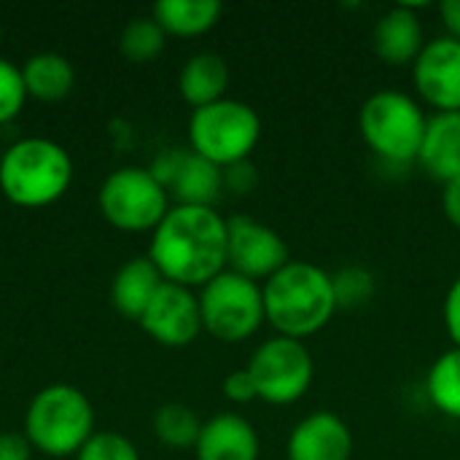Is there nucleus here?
<instances>
[{
    "mask_svg": "<svg viewBox=\"0 0 460 460\" xmlns=\"http://www.w3.org/2000/svg\"><path fill=\"white\" fill-rule=\"evenodd\" d=\"M148 259L167 283L202 288L226 270V218L216 208H170L151 234Z\"/></svg>",
    "mask_w": 460,
    "mask_h": 460,
    "instance_id": "f257e3e1",
    "label": "nucleus"
},
{
    "mask_svg": "<svg viewBox=\"0 0 460 460\" xmlns=\"http://www.w3.org/2000/svg\"><path fill=\"white\" fill-rule=\"evenodd\" d=\"M261 294L267 323L291 340L318 334L340 310L332 275L310 261L291 259L261 286Z\"/></svg>",
    "mask_w": 460,
    "mask_h": 460,
    "instance_id": "f03ea898",
    "label": "nucleus"
},
{
    "mask_svg": "<svg viewBox=\"0 0 460 460\" xmlns=\"http://www.w3.org/2000/svg\"><path fill=\"white\" fill-rule=\"evenodd\" d=\"M73 181L70 154L49 137H24L0 156V191L19 208L57 202Z\"/></svg>",
    "mask_w": 460,
    "mask_h": 460,
    "instance_id": "7ed1b4c3",
    "label": "nucleus"
},
{
    "mask_svg": "<svg viewBox=\"0 0 460 460\" xmlns=\"http://www.w3.org/2000/svg\"><path fill=\"white\" fill-rule=\"evenodd\" d=\"M94 434V410L89 399L65 383L46 385L35 394L24 415V437L32 450L49 458L78 456Z\"/></svg>",
    "mask_w": 460,
    "mask_h": 460,
    "instance_id": "20e7f679",
    "label": "nucleus"
},
{
    "mask_svg": "<svg viewBox=\"0 0 460 460\" xmlns=\"http://www.w3.org/2000/svg\"><path fill=\"white\" fill-rule=\"evenodd\" d=\"M358 127L375 156L388 164H412L420 159L429 116L415 97L396 89H380L364 100Z\"/></svg>",
    "mask_w": 460,
    "mask_h": 460,
    "instance_id": "39448f33",
    "label": "nucleus"
},
{
    "mask_svg": "<svg viewBox=\"0 0 460 460\" xmlns=\"http://www.w3.org/2000/svg\"><path fill=\"white\" fill-rule=\"evenodd\" d=\"M261 137L259 113L243 102L224 97L205 108H197L189 119L191 151L218 167L245 162Z\"/></svg>",
    "mask_w": 460,
    "mask_h": 460,
    "instance_id": "423d86ee",
    "label": "nucleus"
},
{
    "mask_svg": "<svg viewBox=\"0 0 460 460\" xmlns=\"http://www.w3.org/2000/svg\"><path fill=\"white\" fill-rule=\"evenodd\" d=\"M199 313L202 329L221 342H243L267 321L261 286L232 270H224L202 286Z\"/></svg>",
    "mask_w": 460,
    "mask_h": 460,
    "instance_id": "0eeeda50",
    "label": "nucleus"
},
{
    "mask_svg": "<svg viewBox=\"0 0 460 460\" xmlns=\"http://www.w3.org/2000/svg\"><path fill=\"white\" fill-rule=\"evenodd\" d=\"M97 202L105 221L124 232H154L170 210V194L148 167L113 170L102 181Z\"/></svg>",
    "mask_w": 460,
    "mask_h": 460,
    "instance_id": "6e6552de",
    "label": "nucleus"
},
{
    "mask_svg": "<svg viewBox=\"0 0 460 460\" xmlns=\"http://www.w3.org/2000/svg\"><path fill=\"white\" fill-rule=\"evenodd\" d=\"M248 372L256 383V394L261 402L294 404L307 394L315 375V364L310 348L302 340L278 334L253 350Z\"/></svg>",
    "mask_w": 460,
    "mask_h": 460,
    "instance_id": "1a4fd4ad",
    "label": "nucleus"
},
{
    "mask_svg": "<svg viewBox=\"0 0 460 460\" xmlns=\"http://www.w3.org/2000/svg\"><path fill=\"white\" fill-rule=\"evenodd\" d=\"M291 261L286 240L251 216L226 218V270L259 283Z\"/></svg>",
    "mask_w": 460,
    "mask_h": 460,
    "instance_id": "9d476101",
    "label": "nucleus"
},
{
    "mask_svg": "<svg viewBox=\"0 0 460 460\" xmlns=\"http://www.w3.org/2000/svg\"><path fill=\"white\" fill-rule=\"evenodd\" d=\"M412 81L423 102L437 113L460 111V40L439 35L426 40L423 51L412 62Z\"/></svg>",
    "mask_w": 460,
    "mask_h": 460,
    "instance_id": "9b49d317",
    "label": "nucleus"
},
{
    "mask_svg": "<svg viewBox=\"0 0 460 460\" xmlns=\"http://www.w3.org/2000/svg\"><path fill=\"white\" fill-rule=\"evenodd\" d=\"M137 323L159 345L183 348L194 342L197 334L202 332L199 296H194V291L186 286L164 280Z\"/></svg>",
    "mask_w": 460,
    "mask_h": 460,
    "instance_id": "f8f14e48",
    "label": "nucleus"
},
{
    "mask_svg": "<svg viewBox=\"0 0 460 460\" xmlns=\"http://www.w3.org/2000/svg\"><path fill=\"white\" fill-rule=\"evenodd\" d=\"M288 460H350L353 434L334 412H313L302 418L286 445Z\"/></svg>",
    "mask_w": 460,
    "mask_h": 460,
    "instance_id": "ddd939ff",
    "label": "nucleus"
},
{
    "mask_svg": "<svg viewBox=\"0 0 460 460\" xmlns=\"http://www.w3.org/2000/svg\"><path fill=\"white\" fill-rule=\"evenodd\" d=\"M423 46V24L412 5H394L375 22L372 49L385 65H412Z\"/></svg>",
    "mask_w": 460,
    "mask_h": 460,
    "instance_id": "4468645a",
    "label": "nucleus"
},
{
    "mask_svg": "<svg viewBox=\"0 0 460 460\" xmlns=\"http://www.w3.org/2000/svg\"><path fill=\"white\" fill-rule=\"evenodd\" d=\"M194 453L197 460H259V437L243 415L224 412L202 423Z\"/></svg>",
    "mask_w": 460,
    "mask_h": 460,
    "instance_id": "2eb2a0df",
    "label": "nucleus"
},
{
    "mask_svg": "<svg viewBox=\"0 0 460 460\" xmlns=\"http://www.w3.org/2000/svg\"><path fill=\"white\" fill-rule=\"evenodd\" d=\"M418 162L434 181L450 183L460 178V111L429 119Z\"/></svg>",
    "mask_w": 460,
    "mask_h": 460,
    "instance_id": "dca6fc26",
    "label": "nucleus"
},
{
    "mask_svg": "<svg viewBox=\"0 0 460 460\" xmlns=\"http://www.w3.org/2000/svg\"><path fill=\"white\" fill-rule=\"evenodd\" d=\"M221 191H224V167L208 162L194 151H183L167 183V194L175 199V205L213 208Z\"/></svg>",
    "mask_w": 460,
    "mask_h": 460,
    "instance_id": "f3484780",
    "label": "nucleus"
},
{
    "mask_svg": "<svg viewBox=\"0 0 460 460\" xmlns=\"http://www.w3.org/2000/svg\"><path fill=\"white\" fill-rule=\"evenodd\" d=\"M164 278L162 272L156 270V264L148 259V256H137V259H129L113 278V286H111V299H113V307L129 318V321H140L143 313L148 310L151 299L156 296V291L162 288Z\"/></svg>",
    "mask_w": 460,
    "mask_h": 460,
    "instance_id": "a211bd4d",
    "label": "nucleus"
},
{
    "mask_svg": "<svg viewBox=\"0 0 460 460\" xmlns=\"http://www.w3.org/2000/svg\"><path fill=\"white\" fill-rule=\"evenodd\" d=\"M226 86H229V65L221 54H213V51H199L189 57L178 75L181 97L194 111L224 100Z\"/></svg>",
    "mask_w": 460,
    "mask_h": 460,
    "instance_id": "6ab92c4d",
    "label": "nucleus"
},
{
    "mask_svg": "<svg viewBox=\"0 0 460 460\" xmlns=\"http://www.w3.org/2000/svg\"><path fill=\"white\" fill-rule=\"evenodd\" d=\"M22 81L27 97H35L40 102H57L70 94L75 84V70L67 57L54 51H40L22 65Z\"/></svg>",
    "mask_w": 460,
    "mask_h": 460,
    "instance_id": "aec40b11",
    "label": "nucleus"
},
{
    "mask_svg": "<svg viewBox=\"0 0 460 460\" xmlns=\"http://www.w3.org/2000/svg\"><path fill=\"white\" fill-rule=\"evenodd\" d=\"M224 5L218 0H159L154 5V19L162 24L167 35L194 38L216 27Z\"/></svg>",
    "mask_w": 460,
    "mask_h": 460,
    "instance_id": "412c9836",
    "label": "nucleus"
},
{
    "mask_svg": "<svg viewBox=\"0 0 460 460\" xmlns=\"http://www.w3.org/2000/svg\"><path fill=\"white\" fill-rule=\"evenodd\" d=\"M426 391L431 404L442 415L460 420V348L442 353L431 364L426 377Z\"/></svg>",
    "mask_w": 460,
    "mask_h": 460,
    "instance_id": "4be33fe9",
    "label": "nucleus"
},
{
    "mask_svg": "<svg viewBox=\"0 0 460 460\" xmlns=\"http://www.w3.org/2000/svg\"><path fill=\"white\" fill-rule=\"evenodd\" d=\"M199 431H202V423L186 404L170 402V404H162L154 415V434L167 447H175V450L194 447L199 439Z\"/></svg>",
    "mask_w": 460,
    "mask_h": 460,
    "instance_id": "5701e85b",
    "label": "nucleus"
},
{
    "mask_svg": "<svg viewBox=\"0 0 460 460\" xmlns=\"http://www.w3.org/2000/svg\"><path fill=\"white\" fill-rule=\"evenodd\" d=\"M167 43V32L162 30V24L154 16H135L132 22H127V27L121 30L119 38V49L129 62H151L162 54Z\"/></svg>",
    "mask_w": 460,
    "mask_h": 460,
    "instance_id": "b1692460",
    "label": "nucleus"
},
{
    "mask_svg": "<svg viewBox=\"0 0 460 460\" xmlns=\"http://www.w3.org/2000/svg\"><path fill=\"white\" fill-rule=\"evenodd\" d=\"M332 283L337 294V307H358L375 294V275L364 267H345L332 275Z\"/></svg>",
    "mask_w": 460,
    "mask_h": 460,
    "instance_id": "393cba45",
    "label": "nucleus"
},
{
    "mask_svg": "<svg viewBox=\"0 0 460 460\" xmlns=\"http://www.w3.org/2000/svg\"><path fill=\"white\" fill-rule=\"evenodd\" d=\"M75 460H140V456H137V447L127 437L116 431H97L78 450Z\"/></svg>",
    "mask_w": 460,
    "mask_h": 460,
    "instance_id": "a878e982",
    "label": "nucleus"
},
{
    "mask_svg": "<svg viewBox=\"0 0 460 460\" xmlns=\"http://www.w3.org/2000/svg\"><path fill=\"white\" fill-rule=\"evenodd\" d=\"M27 89L22 81V67L0 57V124H8L24 108Z\"/></svg>",
    "mask_w": 460,
    "mask_h": 460,
    "instance_id": "bb28decb",
    "label": "nucleus"
},
{
    "mask_svg": "<svg viewBox=\"0 0 460 460\" xmlns=\"http://www.w3.org/2000/svg\"><path fill=\"white\" fill-rule=\"evenodd\" d=\"M256 183H259V172H256V167L251 164V159L224 167V191H232V194H251V191L256 189Z\"/></svg>",
    "mask_w": 460,
    "mask_h": 460,
    "instance_id": "cd10ccee",
    "label": "nucleus"
},
{
    "mask_svg": "<svg viewBox=\"0 0 460 460\" xmlns=\"http://www.w3.org/2000/svg\"><path fill=\"white\" fill-rule=\"evenodd\" d=\"M224 396L229 402H234V404H248V402L259 399L256 383H253L248 367L245 369H234V372L226 375V380H224Z\"/></svg>",
    "mask_w": 460,
    "mask_h": 460,
    "instance_id": "c85d7f7f",
    "label": "nucleus"
},
{
    "mask_svg": "<svg viewBox=\"0 0 460 460\" xmlns=\"http://www.w3.org/2000/svg\"><path fill=\"white\" fill-rule=\"evenodd\" d=\"M445 326L456 348H460V275L445 296Z\"/></svg>",
    "mask_w": 460,
    "mask_h": 460,
    "instance_id": "c756f323",
    "label": "nucleus"
},
{
    "mask_svg": "<svg viewBox=\"0 0 460 460\" xmlns=\"http://www.w3.org/2000/svg\"><path fill=\"white\" fill-rule=\"evenodd\" d=\"M32 445L19 434H0V460H30Z\"/></svg>",
    "mask_w": 460,
    "mask_h": 460,
    "instance_id": "7c9ffc66",
    "label": "nucleus"
},
{
    "mask_svg": "<svg viewBox=\"0 0 460 460\" xmlns=\"http://www.w3.org/2000/svg\"><path fill=\"white\" fill-rule=\"evenodd\" d=\"M442 210H445L447 221L456 229H460V178L445 183V189H442Z\"/></svg>",
    "mask_w": 460,
    "mask_h": 460,
    "instance_id": "2f4dec72",
    "label": "nucleus"
},
{
    "mask_svg": "<svg viewBox=\"0 0 460 460\" xmlns=\"http://www.w3.org/2000/svg\"><path fill=\"white\" fill-rule=\"evenodd\" d=\"M439 16H442V22L447 27V35L460 40V0H445L439 5Z\"/></svg>",
    "mask_w": 460,
    "mask_h": 460,
    "instance_id": "473e14b6",
    "label": "nucleus"
},
{
    "mask_svg": "<svg viewBox=\"0 0 460 460\" xmlns=\"http://www.w3.org/2000/svg\"><path fill=\"white\" fill-rule=\"evenodd\" d=\"M0 35H3V24H0Z\"/></svg>",
    "mask_w": 460,
    "mask_h": 460,
    "instance_id": "72a5a7b5",
    "label": "nucleus"
},
{
    "mask_svg": "<svg viewBox=\"0 0 460 460\" xmlns=\"http://www.w3.org/2000/svg\"><path fill=\"white\" fill-rule=\"evenodd\" d=\"M0 156H3V148H0Z\"/></svg>",
    "mask_w": 460,
    "mask_h": 460,
    "instance_id": "f704fd0d",
    "label": "nucleus"
}]
</instances>
